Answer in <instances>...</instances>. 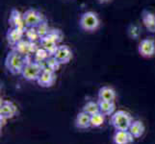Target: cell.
<instances>
[{
	"label": "cell",
	"instance_id": "obj_1",
	"mask_svg": "<svg viewBox=\"0 0 155 144\" xmlns=\"http://www.w3.org/2000/svg\"><path fill=\"white\" fill-rule=\"evenodd\" d=\"M30 60H33V59L26 58L12 49L7 54L6 59H5V67L11 74L18 75V74L22 73L26 62Z\"/></svg>",
	"mask_w": 155,
	"mask_h": 144
},
{
	"label": "cell",
	"instance_id": "obj_2",
	"mask_svg": "<svg viewBox=\"0 0 155 144\" xmlns=\"http://www.w3.org/2000/svg\"><path fill=\"white\" fill-rule=\"evenodd\" d=\"M133 118L131 114L126 110H117L111 115L110 123L116 130L128 131L129 127L132 124Z\"/></svg>",
	"mask_w": 155,
	"mask_h": 144
},
{
	"label": "cell",
	"instance_id": "obj_3",
	"mask_svg": "<svg viewBox=\"0 0 155 144\" xmlns=\"http://www.w3.org/2000/svg\"><path fill=\"white\" fill-rule=\"evenodd\" d=\"M100 25V20L97 13L89 11L82 14L79 19V26L86 32H94Z\"/></svg>",
	"mask_w": 155,
	"mask_h": 144
},
{
	"label": "cell",
	"instance_id": "obj_4",
	"mask_svg": "<svg viewBox=\"0 0 155 144\" xmlns=\"http://www.w3.org/2000/svg\"><path fill=\"white\" fill-rule=\"evenodd\" d=\"M42 72V66L41 63H39L35 62L34 60H30L26 62V65L22 70V75L23 79L26 81H36L40 77L41 73Z\"/></svg>",
	"mask_w": 155,
	"mask_h": 144
},
{
	"label": "cell",
	"instance_id": "obj_5",
	"mask_svg": "<svg viewBox=\"0 0 155 144\" xmlns=\"http://www.w3.org/2000/svg\"><path fill=\"white\" fill-rule=\"evenodd\" d=\"M23 18H24L26 28H29V27L36 28V27H38L41 23H42L44 21L46 20L45 15L35 9H29L27 11H25V13H23Z\"/></svg>",
	"mask_w": 155,
	"mask_h": 144
},
{
	"label": "cell",
	"instance_id": "obj_6",
	"mask_svg": "<svg viewBox=\"0 0 155 144\" xmlns=\"http://www.w3.org/2000/svg\"><path fill=\"white\" fill-rule=\"evenodd\" d=\"M18 108L13 102L7 100L1 101L0 104V117L5 119H12L17 115Z\"/></svg>",
	"mask_w": 155,
	"mask_h": 144
},
{
	"label": "cell",
	"instance_id": "obj_7",
	"mask_svg": "<svg viewBox=\"0 0 155 144\" xmlns=\"http://www.w3.org/2000/svg\"><path fill=\"white\" fill-rule=\"evenodd\" d=\"M54 56L56 60L62 65H68L72 59V51L68 45L62 44L59 45L56 52L54 53Z\"/></svg>",
	"mask_w": 155,
	"mask_h": 144
},
{
	"label": "cell",
	"instance_id": "obj_8",
	"mask_svg": "<svg viewBox=\"0 0 155 144\" xmlns=\"http://www.w3.org/2000/svg\"><path fill=\"white\" fill-rule=\"evenodd\" d=\"M138 51L142 57H153L155 54V41L152 39H145L141 40L138 46Z\"/></svg>",
	"mask_w": 155,
	"mask_h": 144
},
{
	"label": "cell",
	"instance_id": "obj_9",
	"mask_svg": "<svg viewBox=\"0 0 155 144\" xmlns=\"http://www.w3.org/2000/svg\"><path fill=\"white\" fill-rule=\"evenodd\" d=\"M8 22L12 28H18V29H22V30L26 29L23 14H21L17 9H13L11 11Z\"/></svg>",
	"mask_w": 155,
	"mask_h": 144
},
{
	"label": "cell",
	"instance_id": "obj_10",
	"mask_svg": "<svg viewBox=\"0 0 155 144\" xmlns=\"http://www.w3.org/2000/svg\"><path fill=\"white\" fill-rule=\"evenodd\" d=\"M25 30L11 27L6 34V39H7L9 45L14 47L15 45H17L19 41L24 40L25 39Z\"/></svg>",
	"mask_w": 155,
	"mask_h": 144
},
{
	"label": "cell",
	"instance_id": "obj_11",
	"mask_svg": "<svg viewBox=\"0 0 155 144\" xmlns=\"http://www.w3.org/2000/svg\"><path fill=\"white\" fill-rule=\"evenodd\" d=\"M56 82V74L54 72L42 70L40 77L37 80V83L41 88H50Z\"/></svg>",
	"mask_w": 155,
	"mask_h": 144
},
{
	"label": "cell",
	"instance_id": "obj_12",
	"mask_svg": "<svg viewBox=\"0 0 155 144\" xmlns=\"http://www.w3.org/2000/svg\"><path fill=\"white\" fill-rule=\"evenodd\" d=\"M134 138L129 131L116 130L113 136V141L115 144H131L134 141Z\"/></svg>",
	"mask_w": 155,
	"mask_h": 144
},
{
	"label": "cell",
	"instance_id": "obj_13",
	"mask_svg": "<svg viewBox=\"0 0 155 144\" xmlns=\"http://www.w3.org/2000/svg\"><path fill=\"white\" fill-rule=\"evenodd\" d=\"M142 20L148 32L155 33V14L145 10L142 14Z\"/></svg>",
	"mask_w": 155,
	"mask_h": 144
},
{
	"label": "cell",
	"instance_id": "obj_14",
	"mask_svg": "<svg viewBox=\"0 0 155 144\" xmlns=\"http://www.w3.org/2000/svg\"><path fill=\"white\" fill-rule=\"evenodd\" d=\"M39 43H40V46L44 48V49H45L51 56L54 55V53L56 52L57 48L59 46L57 42L55 40H53L51 38H49L48 36L45 37V38H41Z\"/></svg>",
	"mask_w": 155,
	"mask_h": 144
},
{
	"label": "cell",
	"instance_id": "obj_15",
	"mask_svg": "<svg viewBox=\"0 0 155 144\" xmlns=\"http://www.w3.org/2000/svg\"><path fill=\"white\" fill-rule=\"evenodd\" d=\"M75 126L78 129H88L91 127V115L85 111H80L75 118Z\"/></svg>",
	"mask_w": 155,
	"mask_h": 144
},
{
	"label": "cell",
	"instance_id": "obj_16",
	"mask_svg": "<svg viewBox=\"0 0 155 144\" xmlns=\"http://www.w3.org/2000/svg\"><path fill=\"white\" fill-rule=\"evenodd\" d=\"M116 97L117 94L115 89L110 87H102L98 90V100L114 102Z\"/></svg>",
	"mask_w": 155,
	"mask_h": 144
},
{
	"label": "cell",
	"instance_id": "obj_17",
	"mask_svg": "<svg viewBox=\"0 0 155 144\" xmlns=\"http://www.w3.org/2000/svg\"><path fill=\"white\" fill-rule=\"evenodd\" d=\"M145 125L142 121L140 120H133L132 124L129 127V131L130 134L134 136L135 138H140L143 134H145Z\"/></svg>",
	"mask_w": 155,
	"mask_h": 144
},
{
	"label": "cell",
	"instance_id": "obj_18",
	"mask_svg": "<svg viewBox=\"0 0 155 144\" xmlns=\"http://www.w3.org/2000/svg\"><path fill=\"white\" fill-rule=\"evenodd\" d=\"M99 105V113H101L105 116L112 115L116 110V105L114 102H110V101H102L98 100Z\"/></svg>",
	"mask_w": 155,
	"mask_h": 144
},
{
	"label": "cell",
	"instance_id": "obj_19",
	"mask_svg": "<svg viewBox=\"0 0 155 144\" xmlns=\"http://www.w3.org/2000/svg\"><path fill=\"white\" fill-rule=\"evenodd\" d=\"M41 66H42V70L56 73V71H58L59 68H60L61 63L56 60V58L54 56H50L44 63H41Z\"/></svg>",
	"mask_w": 155,
	"mask_h": 144
},
{
	"label": "cell",
	"instance_id": "obj_20",
	"mask_svg": "<svg viewBox=\"0 0 155 144\" xmlns=\"http://www.w3.org/2000/svg\"><path fill=\"white\" fill-rule=\"evenodd\" d=\"M83 111L90 115H94L95 114L99 113V105L98 102H94V101H88V102L83 106Z\"/></svg>",
	"mask_w": 155,
	"mask_h": 144
},
{
	"label": "cell",
	"instance_id": "obj_21",
	"mask_svg": "<svg viewBox=\"0 0 155 144\" xmlns=\"http://www.w3.org/2000/svg\"><path fill=\"white\" fill-rule=\"evenodd\" d=\"M51 55L47 52L45 49H44L42 47H39V49L36 51V53L33 56V60L39 63H44L47 59H48Z\"/></svg>",
	"mask_w": 155,
	"mask_h": 144
},
{
	"label": "cell",
	"instance_id": "obj_22",
	"mask_svg": "<svg viewBox=\"0 0 155 144\" xmlns=\"http://www.w3.org/2000/svg\"><path fill=\"white\" fill-rule=\"evenodd\" d=\"M25 39L32 42H40L41 37L36 28L29 27V28H26L25 30Z\"/></svg>",
	"mask_w": 155,
	"mask_h": 144
},
{
	"label": "cell",
	"instance_id": "obj_23",
	"mask_svg": "<svg viewBox=\"0 0 155 144\" xmlns=\"http://www.w3.org/2000/svg\"><path fill=\"white\" fill-rule=\"evenodd\" d=\"M105 121V115L101 113H97L94 115H91V127L92 128H98L102 126Z\"/></svg>",
	"mask_w": 155,
	"mask_h": 144
},
{
	"label": "cell",
	"instance_id": "obj_24",
	"mask_svg": "<svg viewBox=\"0 0 155 144\" xmlns=\"http://www.w3.org/2000/svg\"><path fill=\"white\" fill-rule=\"evenodd\" d=\"M47 36H48L49 38H51L53 40H55L58 44L60 43V42H62V40L64 39V35L62 33V31L59 29H54V28L50 29L49 33Z\"/></svg>",
	"mask_w": 155,
	"mask_h": 144
},
{
	"label": "cell",
	"instance_id": "obj_25",
	"mask_svg": "<svg viewBox=\"0 0 155 144\" xmlns=\"http://www.w3.org/2000/svg\"><path fill=\"white\" fill-rule=\"evenodd\" d=\"M37 31H38V33L41 37V38H45V37H46L47 35H48L49 33V31H50V28H49V26L48 24H47V21H44L42 23H41L38 27H36Z\"/></svg>",
	"mask_w": 155,
	"mask_h": 144
},
{
	"label": "cell",
	"instance_id": "obj_26",
	"mask_svg": "<svg viewBox=\"0 0 155 144\" xmlns=\"http://www.w3.org/2000/svg\"><path fill=\"white\" fill-rule=\"evenodd\" d=\"M97 1L101 4H103V3H107V2H109L110 0H97Z\"/></svg>",
	"mask_w": 155,
	"mask_h": 144
}]
</instances>
